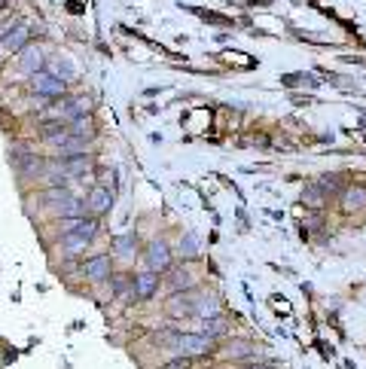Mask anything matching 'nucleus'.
<instances>
[{
  "mask_svg": "<svg viewBox=\"0 0 366 369\" xmlns=\"http://www.w3.org/2000/svg\"><path fill=\"white\" fill-rule=\"evenodd\" d=\"M31 92H34L37 98H43V101H58V98H64V92H68V82H64L61 77H55L49 67H43L40 73L31 77Z\"/></svg>",
  "mask_w": 366,
  "mask_h": 369,
  "instance_id": "f257e3e1",
  "label": "nucleus"
},
{
  "mask_svg": "<svg viewBox=\"0 0 366 369\" xmlns=\"http://www.w3.org/2000/svg\"><path fill=\"white\" fill-rule=\"evenodd\" d=\"M174 348L180 351L183 357H198V354H211L214 351V335L202 333H177L174 339Z\"/></svg>",
  "mask_w": 366,
  "mask_h": 369,
  "instance_id": "f03ea898",
  "label": "nucleus"
},
{
  "mask_svg": "<svg viewBox=\"0 0 366 369\" xmlns=\"http://www.w3.org/2000/svg\"><path fill=\"white\" fill-rule=\"evenodd\" d=\"M10 159H13L15 171H19L22 178H43V174H46V165H49L43 156H37L34 150H24V147L13 150Z\"/></svg>",
  "mask_w": 366,
  "mask_h": 369,
  "instance_id": "7ed1b4c3",
  "label": "nucleus"
},
{
  "mask_svg": "<svg viewBox=\"0 0 366 369\" xmlns=\"http://www.w3.org/2000/svg\"><path fill=\"white\" fill-rule=\"evenodd\" d=\"M144 263L149 272H168V268L174 266V250L168 241H162V238H156V241H149L147 250H144Z\"/></svg>",
  "mask_w": 366,
  "mask_h": 369,
  "instance_id": "20e7f679",
  "label": "nucleus"
},
{
  "mask_svg": "<svg viewBox=\"0 0 366 369\" xmlns=\"http://www.w3.org/2000/svg\"><path fill=\"white\" fill-rule=\"evenodd\" d=\"M28 43H31V24L28 22L10 24V28L3 31V37H0V49H6V52H15V55H19Z\"/></svg>",
  "mask_w": 366,
  "mask_h": 369,
  "instance_id": "39448f33",
  "label": "nucleus"
},
{
  "mask_svg": "<svg viewBox=\"0 0 366 369\" xmlns=\"http://www.w3.org/2000/svg\"><path fill=\"white\" fill-rule=\"evenodd\" d=\"M156 293H159V272H149V268H144V272L131 275V296L153 299Z\"/></svg>",
  "mask_w": 366,
  "mask_h": 369,
  "instance_id": "423d86ee",
  "label": "nucleus"
},
{
  "mask_svg": "<svg viewBox=\"0 0 366 369\" xmlns=\"http://www.w3.org/2000/svg\"><path fill=\"white\" fill-rule=\"evenodd\" d=\"M92 101L89 95H77V98H61L58 101V116H61L64 122L77 120V116H92Z\"/></svg>",
  "mask_w": 366,
  "mask_h": 369,
  "instance_id": "0eeeda50",
  "label": "nucleus"
},
{
  "mask_svg": "<svg viewBox=\"0 0 366 369\" xmlns=\"http://www.w3.org/2000/svg\"><path fill=\"white\" fill-rule=\"evenodd\" d=\"M86 208H89V214H92V217H104V214L113 208V189H110V187H104V183L92 187V189H89V196H86Z\"/></svg>",
  "mask_w": 366,
  "mask_h": 369,
  "instance_id": "6e6552de",
  "label": "nucleus"
},
{
  "mask_svg": "<svg viewBox=\"0 0 366 369\" xmlns=\"http://www.w3.org/2000/svg\"><path fill=\"white\" fill-rule=\"evenodd\" d=\"M43 64H46V55H43V49L40 46H24L22 52H19V73L22 77H34V73H40L43 71Z\"/></svg>",
  "mask_w": 366,
  "mask_h": 369,
  "instance_id": "1a4fd4ad",
  "label": "nucleus"
},
{
  "mask_svg": "<svg viewBox=\"0 0 366 369\" xmlns=\"http://www.w3.org/2000/svg\"><path fill=\"white\" fill-rule=\"evenodd\" d=\"M82 275H86V281H92V284H101V281H107L113 275V259L107 254L92 256V259L82 263Z\"/></svg>",
  "mask_w": 366,
  "mask_h": 369,
  "instance_id": "9d476101",
  "label": "nucleus"
},
{
  "mask_svg": "<svg viewBox=\"0 0 366 369\" xmlns=\"http://www.w3.org/2000/svg\"><path fill=\"white\" fill-rule=\"evenodd\" d=\"M40 138H43L46 144L55 150L64 138H68V122H64L61 116H52V120H43V122H40Z\"/></svg>",
  "mask_w": 366,
  "mask_h": 369,
  "instance_id": "9b49d317",
  "label": "nucleus"
},
{
  "mask_svg": "<svg viewBox=\"0 0 366 369\" xmlns=\"http://www.w3.org/2000/svg\"><path fill=\"white\" fill-rule=\"evenodd\" d=\"M64 171H68V178H86V174L95 171V159L92 153H80V156H71V159H61Z\"/></svg>",
  "mask_w": 366,
  "mask_h": 369,
  "instance_id": "f8f14e48",
  "label": "nucleus"
},
{
  "mask_svg": "<svg viewBox=\"0 0 366 369\" xmlns=\"http://www.w3.org/2000/svg\"><path fill=\"white\" fill-rule=\"evenodd\" d=\"M61 254H68V256H77V254H82L92 241L86 238V235H80V232H61Z\"/></svg>",
  "mask_w": 366,
  "mask_h": 369,
  "instance_id": "ddd939ff",
  "label": "nucleus"
},
{
  "mask_svg": "<svg viewBox=\"0 0 366 369\" xmlns=\"http://www.w3.org/2000/svg\"><path fill=\"white\" fill-rule=\"evenodd\" d=\"M68 134H73V138H82L89 144V140H95V122H92V116H77V120H71L68 122Z\"/></svg>",
  "mask_w": 366,
  "mask_h": 369,
  "instance_id": "4468645a",
  "label": "nucleus"
},
{
  "mask_svg": "<svg viewBox=\"0 0 366 369\" xmlns=\"http://www.w3.org/2000/svg\"><path fill=\"white\" fill-rule=\"evenodd\" d=\"M58 159H71V156H80V153H89V144L82 138H73V134H68V138L61 140V144L55 147Z\"/></svg>",
  "mask_w": 366,
  "mask_h": 369,
  "instance_id": "2eb2a0df",
  "label": "nucleus"
},
{
  "mask_svg": "<svg viewBox=\"0 0 366 369\" xmlns=\"http://www.w3.org/2000/svg\"><path fill=\"white\" fill-rule=\"evenodd\" d=\"M43 180L49 183V189H68V171H64V165H46V174H43Z\"/></svg>",
  "mask_w": 366,
  "mask_h": 369,
  "instance_id": "dca6fc26",
  "label": "nucleus"
},
{
  "mask_svg": "<svg viewBox=\"0 0 366 369\" xmlns=\"http://www.w3.org/2000/svg\"><path fill=\"white\" fill-rule=\"evenodd\" d=\"M138 254V235L135 232H129V235H122V238H116V245H113V256H119V259H131Z\"/></svg>",
  "mask_w": 366,
  "mask_h": 369,
  "instance_id": "f3484780",
  "label": "nucleus"
},
{
  "mask_svg": "<svg viewBox=\"0 0 366 369\" xmlns=\"http://www.w3.org/2000/svg\"><path fill=\"white\" fill-rule=\"evenodd\" d=\"M202 330L207 333V335H223L229 330V321L223 317L220 312H211V314H205L202 317Z\"/></svg>",
  "mask_w": 366,
  "mask_h": 369,
  "instance_id": "a211bd4d",
  "label": "nucleus"
},
{
  "mask_svg": "<svg viewBox=\"0 0 366 369\" xmlns=\"http://www.w3.org/2000/svg\"><path fill=\"white\" fill-rule=\"evenodd\" d=\"M366 205V189L354 187V189H345V198H342V211H360V208Z\"/></svg>",
  "mask_w": 366,
  "mask_h": 369,
  "instance_id": "6ab92c4d",
  "label": "nucleus"
},
{
  "mask_svg": "<svg viewBox=\"0 0 366 369\" xmlns=\"http://www.w3.org/2000/svg\"><path fill=\"white\" fill-rule=\"evenodd\" d=\"M168 272H171V287H174V293H177V290H193L196 278H193V272H189V268H168Z\"/></svg>",
  "mask_w": 366,
  "mask_h": 369,
  "instance_id": "aec40b11",
  "label": "nucleus"
},
{
  "mask_svg": "<svg viewBox=\"0 0 366 369\" xmlns=\"http://www.w3.org/2000/svg\"><path fill=\"white\" fill-rule=\"evenodd\" d=\"M49 71H52L55 77H61L64 82H73V80H77V67H73L68 58H55V62L49 64Z\"/></svg>",
  "mask_w": 366,
  "mask_h": 369,
  "instance_id": "412c9836",
  "label": "nucleus"
},
{
  "mask_svg": "<svg viewBox=\"0 0 366 369\" xmlns=\"http://www.w3.org/2000/svg\"><path fill=\"white\" fill-rule=\"evenodd\" d=\"M302 201H305V205H312V208H321L323 201H327V189H323L321 183H312V187H305Z\"/></svg>",
  "mask_w": 366,
  "mask_h": 369,
  "instance_id": "4be33fe9",
  "label": "nucleus"
},
{
  "mask_svg": "<svg viewBox=\"0 0 366 369\" xmlns=\"http://www.w3.org/2000/svg\"><path fill=\"white\" fill-rule=\"evenodd\" d=\"M202 254V245H198V235L196 232H186L183 235V241H180V256H186V259H193Z\"/></svg>",
  "mask_w": 366,
  "mask_h": 369,
  "instance_id": "5701e85b",
  "label": "nucleus"
},
{
  "mask_svg": "<svg viewBox=\"0 0 366 369\" xmlns=\"http://www.w3.org/2000/svg\"><path fill=\"white\" fill-rule=\"evenodd\" d=\"M110 290L113 296H126V293H131V275H110Z\"/></svg>",
  "mask_w": 366,
  "mask_h": 369,
  "instance_id": "b1692460",
  "label": "nucleus"
},
{
  "mask_svg": "<svg viewBox=\"0 0 366 369\" xmlns=\"http://www.w3.org/2000/svg\"><path fill=\"white\" fill-rule=\"evenodd\" d=\"M251 351H254L251 342H238V345H229V348H226V354H229V357H247Z\"/></svg>",
  "mask_w": 366,
  "mask_h": 369,
  "instance_id": "393cba45",
  "label": "nucleus"
},
{
  "mask_svg": "<svg viewBox=\"0 0 366 369\" xmlns=\"http://www.w3.org/2000/svg\"><path fill=\"white\" fill-rule=\"evenodd\" d=\"M318 183H321L323 189H327V196H330V192H339V189H342V180H339V178H330V174H327V178H321Z\"/></svg>",
  "mask_w": 366,
  "mask_h": 369,
  "instance_id": "a878e982",
  "label": "nucleus"
},
{
  "mask_svg": "<svg viewBox=\"0 0 366 369\" xmlns=\"http://www.w3.org/2000/svg\"><path fill=\"white\" fill-rule=\"evenodd\" d=\"M189 366H193V357H174V360H168V363H165L162 369H189Z\"/></svg>",
  "mask_w": 366,
  "mask_h": 369,
  "instance_id": "bb28decb",
  "label": "nucleus"
},
{
  "mask_svg": "<svg viewBox=\"0 0 366 369\" xmlns=\"http://www.w3.org/2000/svg\"><path fill=\"white\" fill-rule=\"evenodd\" d=\"M247 369H274V366H269V363H254V366H247Z\"/></svg>",
  "mask_w": 366,
  "mask_h": 369,
  "instance_id": "cd10ccee",
  "label": "nucleus"
},
{
  "mask_svg": "<svg viewBox=\"0 0 366 369\" xmlns=\"http://www.w3.org/2000/svg\"><path fill=\"white\" fill-rule=\"evenodd\" d=\"M3 3H6V0H0V10H3Z\"/></svg>",
  "mask_w": 366,
  "mask_h": 369,
  "instance_id": "c85d7f7f",
  "label": "nucleus"
}]
</instances>
